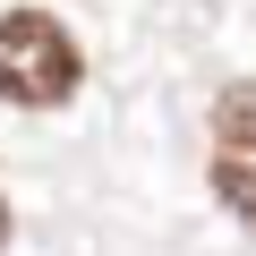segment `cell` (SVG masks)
<instances>
[{"label":"cell","mask_w":256,"mask_h":256,"mask_svg":"<svg viewBox=\"0 0 256 256\" xmlns=\"http://www.w3.org/2000/svg\"><path fill=\"white\" fill-rule=\"evenodd\" d=\"M205 180H214V196L256 230V86H248V77L214 94V162H205Z\"/></svg>","instance_id":"obj_2"},{"label":"cell","mask_w":256,"mask_h":256,"mask_svg":"<svg viewBox=\"0 0 256 256\" xmlns=\"http://www.w3.org/2000/svg\"><path fill=\"white\" fill-rule=\"evenodd\" d=\"M0 248H9V196H0Z\"/></svg>","instance_id":"obj_3"},{"label":"cell","mask_w":256,"mask_h":256,"mask_svg":"<svg viewBox=\"0 0 256 256\" xmlns=\"http://www.w3.org/2000/svg\"><path fill=\"white\" fill-rule=\"evenodd\" d=\"M77 77H86V52L52 9H0V102L52 111L77 94Z\"/></svg>","instance_id":"obj_1"}]
</instances>
